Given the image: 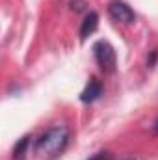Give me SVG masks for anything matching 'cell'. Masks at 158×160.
<instances>
[{
  "instance_id": "obj_1",
  "label": "cell",
  "mask_w": 158,
  "mask_h": 160,
  "mask_svg": "<svg viewBox=\"0 0 158 160\" xmlns=\"http://www.w3.org/2000/svg\"><path fill=\"white\" fill-rule=\"evenodd\" d=\"M69 143V128L65 125H56L48 128L45 134L36 142V155L45 157V158H54L63 153V149Z\"/></svg>"
},
{
  "instance_id": "obj_3",
  "label": "cell",
  "mask_w": 158,
  "mask_h": 160,
  "mask_svg": "<svg viewBox=\"0 0 158 160\" xmlns=\"http://www.w3.org/2000/svg\"><path fill=\"white\" fill-rule=\"evenodd\" d=\"M108 15L112 17V21L121 22V24H130V22L136 21L134 9L126 2H123V0H112L108 4Z\"/></svg>"
},
{
  "instance_id": "obj_7",
  "label": "cell",
  "mask_w": 158,
  "mask_h": 160,
  "mask_svg": "<svg viewBox=\"0 0 158 160\" xmlns=\"http://www.w3.org/2000/svg\"><path fill=\"white\" fill-rule=\"evenodd\" d=\"M87 160H110V153H106V151H101V153H95V155H91Z\"/></svg>"
},
{
  "instance_id": "obj_6",
  "label": "cell",
  "mask_w": 158,
  "mask_h": 160,
  "mask_svg": "<svg viewBox=\"0 0 158 160\" xmlns=\"http://www.w3.org/2000/svg\"><path fill=\"white\" fill-rule=\"evenodd\" d=\"M30 140H32V136H22L17 143H15V147H13V160H22L26 155H28V147H30Z\"/></svg>"
},
{
  "instance_id": "obj_2",
  "label": "cell",
  "mask_w": 158,
  "mask_h": 160,
  "mask_svg": "<svg viewBox=\"0 0 158 160\" xmlns=\"http://www.w3.org/2000/svg\"><path fill=\"white\" fill-rule=\"evenodd\" d=\"M93 56H95V62L101 67V71H104V73H114L116 71L117 56H116L114 47L106 39H99L93 43Z\"/></svg>"
},
{
  "instance_id": "obj_4",
  "label": "cell",
  "mask_w": 158,
  "mask_h": 160,
  "mask_svg": "<svg viewBox=\"0 0 158 160\" xmlns=\"http://www.w3.org/2000/svg\"><path fill=\"white\" fill-rule=\"evenodd\" d=\"M99 28V15L95 11H89L84 21H82V26H80V39L86 41L91 34H95V30Z\"/></svg>"
},
{
  "instance_id": "obj_9",
  "label": "cell",
  "mask_w": 158,
  "mask_h": 160,
  "mask_svg": "<svg viewBox=\"0 0 158 160\" xmlns=\"http://www.w3.org/2000/svg\"><path fill=\"white\" fill-rule=\"evenodd\" d=\"M126 160H134V158H126Z\"/></svg>"
},
{
  "instance_id": "obj_8",
  "label": "cell",
  "mask_w": 158,
  "mask_h": 160,
  "mask_svg": "<svg viewBox=\"0 0 158 160\" xmlns=\"http://www.w3.org/2000/svg\"><path fill=\"white\" fill-rule=\"evenodd\" d=\"M155 128H156V132H158V121H156V125H155Z\"/></svg>"
},
{
  "instance_id": "obj_5",
  "label": "cell",
  "mask_w": 158,
  "mask_h": 160,
  "mask_svg": "<svg viewBox=\"0 0 158 160\" xmlns=\"http://www.w3.org/2000/svg\"><path fill=\"white\" fill-rule=\"evenodd\" d=\"M101 93H102V84L97 78H91L87 82V86L84 88V91L80 93V101L82 102H93L101 97Z\"/></svg>"
}]
</instances>
